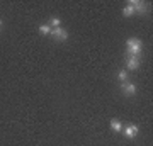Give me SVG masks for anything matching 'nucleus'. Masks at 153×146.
I'll return each instance as SVG.
<instances>
[{"label":"nucleus","mask_w":153,"mask_h":146,"mask_svg":"<svg viewBox=\"0 0 153 146\" xmlns=\"http://www.w3.org/2000/svg\"><path fill=\"white\" fill-rule=\"evenodd\" d=\"M138 126H134V124H129V126H126L124 127V131H123V134L126 136V138H129V139H133V138H136L138 136Z\"/></svg>","instance_id":"2"},{"label":"nucleus","mask_w":153,"mask_h":146,"mask_svg":"<svg viewBox=\"0 0 153 146\" xmlns=\"http://www.w3.org/2000/svg\"><path fill=\"white\" fill-rule=\"evenodd\" d=\"M60 24H61V21L58 19V17H53V19L49 21V26H51V27H55V29H56V27H60Z\"/></svg>","instance_id":"11"},{"label":"nucleus","mask_w":153,"mask_h":146,"mask_svg":"<svg viewBox=\"0 0 153 146\" xmlns=\"http://www.w3.org/2000/svg\"><path fill=\"white\" fill-rule=\"evenodd\" d=\"M123 92L126 95H134L136 93V85L134 83H129V82H124L123 83Z\"/></svg>","instance_id":"5"},{"label":"nucleus","mask_w":153,"mask_h":146,"mask_svg":"<svg viewBox=\"0 0 153 146\" xmlns=\"http://www.w3.org/2000/svg\"><path fill=\"white\" fill-rule=\"evenodd\" d=\"M51 36H53V38H56L58 41H66V39H68V33H66L65 29H61V27L53 29V31H51Z\"/></svg>","instance_id":"3"},{"label":"nucleus","mask_w":153,"mask_h":146,"mask_svg":"<svg viewBox=\"0 0 153 146\" xmlns=\"http://www.w3.org/2000/svg\"><path fill=\"white\" fill-rule=\"evenodd\" d=\"M140 68V60L138 56H129L128 58V70H138Z\"/></svg>","instance_id":"6"},{"label":"nucleus","mask_w":153,"mask_h":146,"mask_svg":"<svg viewBox=\"0 0 153 146\" xmlns=\"http://www.w3.org/2000/svg\"><path fill=\"white\" fill-rule=\"evenodd\" d=\"M39 33L41 34H51V27L48 24H43V26L39 27Z\"/></svg>","instance_id":"10"},{"label":"nucleus","mask_w":153,"mask_h":146,"mask_svg":"<svg viewBox=\"0 0 153 146\" xmlns=\"http://www.w3.org/2000/svg\"><path fill=\"white\" fill-rule=\"evenodd\" d=\"M141 48L143 44L140 39H128V53H129V56H138V54L141 53Z\"/></svg>","instance_id":"1"},{"label":"nucleus","mask_w":153,"mask_h":146,"mask_svg":"<svg viewBox=\"0 0 153 146\" xmlns=\"http://www.w3.org/2000/svg\"><path fill=\"white\" fill-rule=\"evenodd\" d=\"M111 129L116 131V133H121V131H123V124H121L117 119H112L111 121Z\"/></svg>","instance_id":"7"},{"label":"nucleus","mask_w":153,"mask_h":146,"mask_svg":"<svg viewBox=\"0 0 153 146\" xmlns=\"http://www.w3.org/2000/svg\"><path fill=\"white\" fill-rule=\"evenodd\" d=\"M134 14H136V12H134V9H133L129 4L123 9V16H124V17H131V16H134Z\"/></svg>","instance_id":"8"},{"label":"nucleus","mask_w":153,"mask_h":146,"mask_svg":"<svg viewBox=\"0 0 153 146\" xmlns=\"http://www.w3.org/2000/svg\"><path fill=\"white\" fill-rule=\"evenodd\" d=\"M0 27H2V22H0Z\"/></svg>","instance_id":"12"},{"label":"nucleus","mask_w":153,"mask_h":146,"mask_svg":"<svg viewBox=\"0 0 153 146\" xmlns=\"http://www.w3.org/2000/svg\"><path fill=\"white\" fill-rule=\"evenodd\" d=\"M129 5L134 9V12L138 14H143V12H146V4L145 2H140V0H131L129 2Z\"/></svg>","instance_id":"4"},{"label":"nucleus","mask_w":153,"mask_h":146,"mask_svg":"<svg viewBox=\"0 0 153 146\" xmlns=\"http://www.w3.org/2000/svg\"><path fill=\"white\" fill-rule=\"evenodd\" d=\"M117 80H119L121 83H124V82L128 80V71H126V70H121L119 73H117Z\"/></svg>","instance_id":"9"}]
</instances>
